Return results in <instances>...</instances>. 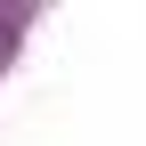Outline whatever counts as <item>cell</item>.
Listing matches in <instances>:
<instances>
[{
	"label": "cell",
	"instance_id": "obj_1",
	"mask_svg": "<svg viewBox=\"0 0 146 146\" xmlns=\"http://www.w3.org/2000/svg\"><path fill=\"white\" fill-rule=\"evenodd\" d=\"M16 33H25V16H16V8H0V57H8V41H16Z\"/></svg>",
	"mask_w": 146,
	"mask_h": 146
}]
</instances>
